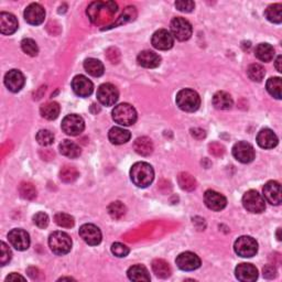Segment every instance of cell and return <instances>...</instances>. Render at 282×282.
Segmentation results:
<instances>
[{
  "label": "cell",
  "instance_id": "cell-51",
  "mask_svg": "<svg viewBox=\"0 0 282 282\" xmlns=\"http://www.w3.org/2000/svg\"><path fill=\"white\" fill-rule=\"evenodd\" d=\"M18 280L24 281L26 279H24V277L18 275V274H11V275H9L6 278V281H18Z\"/></svg>",
  "mask_w": 282,
  "mask_h": 282
},
{
  "label": "cell",
  "instance_id": "cell-42",
  "mask_svg": "<svg viewBox=\"0 0 282 282\" xmlns=\"http://www.w3.org/2000/svg\"><path fill=\"white\" fill-rule=\"evenodd\" d=\"M37 141L40 143L41 146L48 147L53 143L54 141V135L50 131L47 129H42L37 133Z\"/></svg>",
  "mask_w": 282,
  "mask_h": 282
},
{
  "label": "cell",
  "instance_id": "cell-12",
  "mask_svg": "<svg viewBox=\"0 0 282 282\" xmlns=\"http://www.w3.org/2000/svg\"><path fill=\"white\" fill-rule=\"evenodd\" d=\"M175 262L177 267L184 271L196 270L201 267V259L199 258V256L193 254L191 251L182 252V254L176 257Z\"/></svg>",
  "mask_w": 282,
  "mask_h": 282
},
{
  "label": "cell",
  "instance_id": "cell-24",
  "mask_svg": "<svg viewBox=\"0 0 282 282\" xmlns=\"http://www.w3.org/2000/svg\"><path fill=\"white\" fill-rule=\"evenodd\" d=\"M108 138L113 145H123L130 140V132L120 127H113L108 132Z\"/></svg>",
  "mask_w": 282,
  "mask_h": 282
},
{
  "label": "cell",
  "instance_id": "cell-5",
  "mask_svg": "<svg viewBox=\"0 0 282 282\" xmlns=\"http://www.w3.org/2000/svg\"><path fill=\"white\" fill-rule=\"evenodd\" d=\"M242 205L247 211L254 214H260L266 210L265 199L255 190H249L245 193L242 196Z\"/></svg>",
  "mask_w": 282,
  "mask_h": 282
},
{
  "label": "cell",
  "instance_id": "cell-34",
  "mask_svg": "<svg viewBox=\"0 0 282 282\" xmlns=\"http://www.w3.org/2000/svg\"><path fill=\"white\" fill-rule=\"evenodd\" d=\"M177 182H179V185L182 190L184 191H193L195 190L196 187V181L194 179V176L191 175L190 173L182 172L177 176Z\"/></svg>",
  "mask_w": 282,
  "mask_h": 282
},
{
  "label": "cell",
  "instance_id": "cell-21",
  "mask_svg": "<svg viewBox=\"0 0 282 282\" xmlns=\"http://www.w3.org/2000/svg\"><path fill=\"white\" fill-rule=\"evenodd\" d=\"M18 30V20L12 13H0V32L4 36H10Z\"/></svg>",
  "mask_w": 282,
  "mask_h": 282
},
{
  "label": "cell",
  "instance_id": "cell-18",
  "mask_svg": "<svg viewBox=\"0 0 282 282\" xmlns=\"http://www.w3.org/2000/svg\"><path fill=\"white\" fill-rule=\"evenodd\" d=\"M204 202L210 210L215 212H220L222 210H224L227 205L226 197L224 195H222L221 193L213 190H209L205 192Z\"/></svg>",
  "mask_w": 282,
  "mask_h": 282
},
{
  "label": "cell",
  "instance_id": "cell-22",
  "mask_svg": "<svg viewBox=\"0 0 282 282\" xmlns=\"http://www.w3.org/2000/svg\"><path fill=\"white\" fill-rule=\"evenodd\" d=\"M278 141V137H277L276 133L271 129H268V128L260 130L258 136H257V143L264 149H272V148L277 147Z\"/></svg>",
  "mask_w": 282,
  "mask_h": 282
},
{
  "label": "cell",
  "instance_id": "cell-17",
  "mask_svg": "<svg viewBox=\"0 0 282 282\" xmlns=\"http://www.w3.org/2000/svg\"><path fill=\"white\" fill-rule=\"evenodd\" d=\"M72 88L77 96L88 97L92 95L94 91V85L86 76L77 75L73 78Z\"/></svg>",
  "mask_w": 282,
  "mask_h": 282
},
{
  "label": "cell",
  "instance_id": "cell-32",
  "mask_svg": "<svg viewBox=\"0 0 282 282\" xmlns=\"http://www.w3.org/2000/svg\"><path fill=\"white\" fill-rule=\"evenodd\" d=\"M152 270L157 277L167 279L171 276V268L169 264L163 259H155L152 261Z\"/></svg>",
  "mask_w": 282,
  "mask_h": 282
},
{
  "label": "cell",
  "instance_id": "cell-10",
  "mask_svg": "<svg viewBox=\"0 0 282 282\" xmlns=\"http://www.w3.org/2000/svg\"><path fill=\"white\" fill-rule=\"evenodd\" d=\"M232 156L241 163H250L255 159V149L250 143L239 141L232 147Z\"/></svg>",
  "mask_w": 282,
  "mask_h": 282
},
{
  "label": "cell",
  "instance_id": "cell-14",
  "mask_svg": "<svg viewBox=\"0 0 282 282\" xmlns=\"http://www.w3.org/2000/svg\"><path fill=\"white\" fill-rule=\"evenodd\" d=\"M152 46L155 47L158 50L166 51L170 50L174 44V38L168 30L165 29H161V30H158L157 32L153 33L152 39H151Z\"/></svg>",
  "mask_w": 282,
  "mask_h": 282
},
{
  "label": "cell",
  "instance_id": "cell-53",
  "mask_svg": "<svg viewBox=\"0 0 282 282\" xmlns=\"http://www.w3.org/2000/svg\"><path fill=\"white\" fill-rule=\"evenodd\" d=\"M280 231H281V228L278 229V231H277V237H278V240H281V236H280Z\"/></svg>",
  "mask_w": 282,
  "mask_h": 282
},
{
  "label": "cell",
  "instance_id": "cell-23",
  "mask_svg": "<svg viewBox=\"0 0 282 282\" xmlns=\"http://www.w3.org/2000/svg\"><path fill=\"white\" fill-rule=\"evenodd\" d=\"M137 61L139 63V65L147 67V68H156L160 65L161 57L159 54H157L153 51H142L139 53V56L137 57Z\"/></svg>",
  "mask_w": 282,
  "mask_h": 282
},
{
  "label": "cell",
  "instance_id": "cell-25",
  "mask_svg": "<svg viewBox=\"0 0 282 282\" xmlns=\"http://www.w3.org/2000/svg\"><path fill=\"white\" fill-rule=\"evenodd\" d=\"M128 278H129L131 281H136V282H148L150 281V275L149 271L146 268L145 266L141 265H135L130 267L128 269Z\"/></svg>",
  "mask_w": 282,
  "mask_h": 282
},
{
  "label": "cell",
  "instance_id": "cell-20",
  "mask_svg": "<svg viewBox=\"0 0 282 282\" xmlns=\"http://www.w3.org/2000/svg\"><path fill=\"white\" fill-rule=\"evenodd\" d=\"M236 278L242 282H252L258 278V269L251 264H240L235 269Z\"/></svg>",
  "mask_w": 282,
  "mask_h": 282
},
{
  "label": "cell",
  "instance_id": "cell-31",
  "mask_svg": "<svg viewBox=\"0 0 282 282\" xmlns=\"http://www.w3.org/2000/svg\"><path fill=\"white\" fill-rule=\"evenodd\" d=\"M60 152L63 156L71 158V159H75V158H78L81 156L82 151L81 148L78 147L75 142L70 140H64L60 145Z\"/></svg>",
  "mask_w": 282,
  "mask_h": 282
},
{
  "label": "cell",
  "instance_id": "cell-52",
  "mask_svg": "<svg viewBox=\"0 0 282 282\" xmlns=\"http://www.w3.org/2000/svg\"><path fill=\"white\" fill-rule=\"evenodd\" d=\"M281 63H282V56H279L278 57H277V60H276V68H277V71L278 72H282V67H281Z\"/></svg>",
  "mask_w": 282,
  "mask_h": 282
},
{
  "label": "cell",
  "instance_id": "cell-26",
  "mask_svg": "<svg viewBox=\"0 0 282 282\" xmlns=\"http://www.w3.org/2000/svg\"><path fill=\"white\" fill-rule=\"evenodd\" d=\"M232 98L228 93L226 92H217L214 96H213V105L215 108L221 111H227L230 110L232 107Z\"/></svg>",
  "mask_w": 282,
  "mask_h": 282
},
{
  "label": "cell",
  "instance_id": "cell-46",
  "mask_svg": "<svg viewBox=\"0 0 282 282\" xmlns=\"http://www.w3.org/2000/svg\"><path fill=\"white\" fill-rule=\"evenodd\" d=\"M175 7L182 12H191L195 7V3L191 0H180L175 2Z\"/></svg>",
  "mask_w": 282,
  "mask_h": 282
},
{
  "label": "cell",
  "instance_id": "cell-37",
  "mask_svg": "<svg viewBox=\"0 0 282 282\" xmlns=\"http://www.w3.org/2000/svg\"><path fill=\"white\" fill-rule=\"evenodd\" d=\"M108 213H110L112 219L120 220L121 217H123L126 214V206L119 201L113 202L112 204L108 206Z\"/></svg>",
  "mask_w": 282,
  "mask_h": 282
},
{
  "label": "cell",
  "instance_id": "cell-54",
  "mask_svg": "<svg viewBox=\"0 0 282 282\" xmlns=\"http://www.w3.org/2000/svg\"><path fill=\"white\" fill-rule=\"evenodd\" d=\"M60 280H73L72 278H61Z\"/></svg>",
  "mask_w": 282,
  "mask_h": 282
},
{
  "label": "cell",
  "instance_id": "cell-48",
  "mask_svg": "<svg viewBox=\"0 0 282 282\" xmlns=\"http://www.w3.org/2000/svg\"><path fill=\"white\" fill-rule=\"evenodd\" d=\"M210 152L212 153V155H214L216 157H221L224 155V152H225V149H224V147H223L221 143H211L210 145Z\"/></svg>",
  "mask_w": 282,
  "mask_h": 282
},
{
  "label": "cell",
  "instance_id": "cell-50",
  "mask_svg": "<svg viewBox=\"0 0 282 282\" xmlns=\"http://www.w3.org/2000/svg\"><path fill=\"white\" fill-rule=\"evenodd\" d=\"M192 136L196 138V139H203L205 137V131L203 129H200V128H194V129L191 130Z\"/></svg>",
  "mask_w": 282,
  "mask_h": 282
},
{
  "label": "cell",
  "instance_id": "cell-6",
  "mask_svg": "<svg viewBox=\"0 0 282 282\" xmlns=\"http://www.w3.org/2000/svg\"><path fill=\"white\" fill-rule=\"evenodd\" d=\"M234 249L236 254L242 258H250L258 251V244L250 236H241L235 241Z\"/></svg>",
  "mask_w": 282,
  "mask_h": 282
},
{
  "label": "cell",
  "instance_id": "cell-13",
  "mask_svg": "<svg viewBox=\"0 0 282 282\" xmlns=\"http://www.w3.org/2000/svg\"><path fill=\"white\" fill-rule=\"evenodd\" d=\"M80 236L90 246H97L102 241V231L94 224H84L80 228Z\"/></svg>",
  "mask_w": 282,
  "mask_h": 282
},
{
  "label": "cell",
  "instance_id": "cell-9",
  "mask_svg": "<svg viewBox=\"0 0 282 282\" xmlns=\"http://www.w3.org/2000/svg\"><path fill=\"white\" fill-rule=\"evenodd\" d=\"M85 128V122L80 115H67L62 121V130L68 136H78Z\"/></svg>",
  "mask_w": 282,
  "mask_h": 282
},
{
  "label": "cell",
  "instance_id": "cell-38",
  "mask_svg": "<svg viewBox=\"0 0 282 282\" xmlns=\"http://www.w3.org/2000/svg\"><path fill=\"white\" fill-rule=\"evenodd\" d=\"M78 171L74 167L65 166L63 167L60 172V179L65 183H71L75 181L78 177Z\"/></svg>",
  "mask_w": 282,
  "mask_h": 282
},
{
  "label": "cell",
  "instance_id": "cell-15",
  "mask_svg": "<svg viewBox=\"0 0 282 282\" xmlns=\"http://www.w3.org/2000/svg\"><path fill=\"white\" fill-rule=\"evenodd\" d=\"M26 83L23 74L19 70H10L4 75V85L12 93H18L22 90Z\"/></svg>",
  "mask_w": 282,
  "mask_h": 282
},
{
  "label": "cell",
  "instance_id": "cell-8",
  "mask_svg": "<svg viewBox=\"0 0 282 282\" xmlns=\"http://www.w3.org/2000/svg\"><path fill=\"white\" fill-rule=\"evenodd\" d=\"M119 98V92L117 87L111 83H105L98 87L97 100L104 106H113Z\"/></svg>",
  "mask_w": 282,
  "mask_h": 282
},
{
  "label": "cell",
  "instance_id": "cell-28",
  "mask_svg": "<svg viewBox=\"0 0 282 282\" xmlns=\"http://www.w3.org/2000/svg\"><path fill=\"white\" fill-rule=\"evenodd\" d=\"M255 56L262 62H270L275 56V49L268 43H260L255 49Z\"/></svg>",
  "mask_w": 282,
  "mask_h": 282
},
{
  "label": "cell",
  "instance_id": "cell-3",
  "mask_svg": "<svg viewBox=\"0 0 282 282\" xmlns=\"http://www.w3.org/2000/svg\"><path fill=\"white\" fill-rule=\"evenodd\" d=\"M113 119L121 126H131L137 120V112L130 104L122 103L113 108Z\"/></svg>",
  "mask_w": 282,
  "mask_h": 282
},
{
  "label": "cell",
  "instance_id": "cell-16",
  "mask_svg": "<svg viewBox=\"0 0 282 282\" xmlns=\"http://www.w3.org/2000/svg\"><path fill=\"white\" fill-rule=\"evenodd\" d=\"M46 18V11L43 7L39 3H31L24 10V19L28 23L32 26H39L44 21Z\"/></svg>",
  "mask_w": 282,
  "mask_h": 282
},
{
  "label": "cell",
  "instance_id": "cell-30",
  "mask_svg": "<svg viewBox=\"0 0 282 282\" xmlns=\"http://www.w3.org/2000/svg\"><path fill=\"white\" fill-rule=\"evenodd\" d=\"M84 68H85V71L90 74V75L94 77L102 76L104 71H105L103 63L100 60H96V58L93 57L85 60V62H84Z\"/></svg>",
  "mask_w": 282,
  "mask_h": 282
},
{
  "label": "cell",
  "instance_id": "cell-2",
  "mask_svg": "<svg viewBox=\"0 0 282 282\" xmlns=\"http://www.w3.org/2000/svg\"><path fill=\"white\" fill-rule=\"evenodd\" d=\"M176 105L182 111L193 113L200 108L201 97L195 91L184 88L176 94Z\"/></svg>",
  "mask_w": 282,
  "mask_h": 282
},
{
  "label": "cell",
  "instance_id": "cell-43",
  "mask_svg": "<svg viewBox=\"0 0 282 282\" xmlns=\"http://www.w3.org/2000/svg\"><path fill=\"white\" fill-rule=\"evenodd\" d=\"M12 252L10 248L7 246L6 242H0V265L6 266L11 260Z\"/></svg>",
  "mask_w": 282,
  "mask_h": 282
},
{
  "label": "cell",
  "instance_id": "cell-49",
  "mask_svg": "<svg viewBox=\"0 0 282 282\" xmlns=\"http://www.w3.org/2000/svg\"><path fill=\"white\" fill-rule=\"evenodd\" d=\"M262 272H264V277H266L267 279H274V278H276V276H277V270L272 265L265 266Z\"/></svg>",
  "mask_w": 282,
  "mask_h": 282
},
{
  "label": "cell",
  "instance_id": "cell-29",
  "mask_svg": "<svg viewBox=\"0 0 282 282\" xmlns=\"http://www.w3.org/2000/svg\"><path fill=\"white\" fill-rule=\"evenodd\" d=\"M60 105L56 102H49L43 104L40 108V113L43 118H46L48 120H54L56 119L60 115Z\"/></svg>",
  "mask_w": 282,
  "mask_h": 282
},
{
  "label": "cell",
  "instance_id": "cell-1",
  "mask_svg": "<svg viewBox=\"0 0 282 282\" xmlns=\"http://www.w3.org/2000/svg\"><path fill=\"white\" fill-rule=\"evenodd\" d=\"M130 179L138 187H147L155 179V171L149 163L137 162L130 169Z\"/></svg>",
  "mask_w": 282,
  "mask_h": 282
},
{
  "label": "cell",
  "instance_id": "cell-35",
  "mask_svg": "<svg viewBox=\"0 0 282 282\" xmlns=\"http://www.w3.org/2000/svg\"><path fill=\"white\" fill-rule=\"evenodd\" d=\"M267 91L272 97L277 100H281V90H282V81L280 77H271L267 82Z\"/></svg>",
  "mask_w": 282,
  "mask_h": 282
},
{
  "label": "cell",
  "instance_id": "cell-41",
  "mask_svg": "<svg viewBox=\"0 0 282 282\" xmlns=\"http://www.w3.org/2000/svg\"><path fill=\"white\" fill-rule=\"evenodd\" d=\"M21 49L22 51L30 56H37L39 53V48L37 46L36 41L32 39H23L21 41Z\"/></svg>",
  "mask_w": 282,
  "mask_h": 282
},
{
  "label": "cell",
  "instance_id": "cell-27",
  "mask_svg": "<svg viewBox=\"0 0 282 282\" xmlns=\"http://www.w3.org/2000/svg\"><path fill=\"white\" fill-rule=\"evenodd\" d=\"M133 149H135L138 155L148 157L153 152V143L150 138L139 137L133 142Z\"/></svg>",
  "mask_w": 282,
  "mask_h": 282
},
{
  "label": "cell",
  "instance_id": "cell-4",
  "mask_svg": "<svg viewBox=\"0 0 282 282\" xmlns=\"http://www.w3.org/2000/svg\"><path fill=\"white\" fill-rule=\"evenodd\" d=\"M49 246L56 255H66L72 249V239L66 232L54 231L49 238Z\"/></svg>",
  "mask_w": 282,
  "mask_h": 282
},
{
  "label": "cell",
  "instance_id": "cell-40",
  "mask_svg": "<svg viewBox=\"0 0 282 282\" xmlns=\"http://www.w3.org/2000/svg\"><path fill=\"white\" fill-rule=\"evenodd\" d=\"M19 192L24 200H34L37 197V190L31 183H22L19 187Z\"/></svg>",
  "mask_w": 282,
  "mask_h": 282
},
{
  "label": "cell",
  "instance_id": "cell-45",
  "mask_svg": "<svg viewBox=\"0 0 282 282\" xmlns=\"http://www.w3.org/2000/svg\"><path fill=\"white\" fill-rule=\"evenodd\" d=\"M33 223L39 228H47L49 225V216L43 212L37 213V214L33 216Z\"/></svg>",
  "mask_w": 282,
  "mask_h": 282
},
{
  "label": "cell",
  "instance_id": "cell-11",
  "mask_svg": "<svg viewBox=\"0 0 282 282\" xmlns=\"http://www.w3.org/2000/svg\"><path fill=\"white\" fill-rule=\"evenodd\" d=\"M8 239L12 247H14L17 250H27L29 246H30V236L26 230L21 228L12 229L8 234Z\"/></svg>",
  "mask_w": 282,
  "mask_h": 282
},
{
  "label": "cell",
  "instance_id": "cell-36",
  "mask_svg": "<svg viewBox=\"0 0 282 282\" xmlns=\"http://www.w3.org/2000/svg\"><path fill=\"white\" fill-rule=\"evenodd\" d=\"M247 75L254 82H261L266 75L265 67L260 64H251L247 70Z\"/></svg>",
  "mask_w": 282,
  "mask_h": 282
},
{
  "label": "cell",
  "instance_id": "cell-39",
  "mask_svg": "<svg viewBox=\"0 0 282 282\" xmlns=\"http://www.w3.org/2000/svg\"><path fill=\"white\" fill-rule=\"evenodd\" d=\"M54 222L56 223V225L60 227H64V228H71L74 226V219L68 214L65 213H57V214L54 215Z\"/></svg>",
  "mask_w": 282,
  "mask_h": 282
},
{
  "label": "cell",
  "instance_id": "cell-47",
  "mask_svg": "<svg viewBox=\"0 0 282 282\" xmlns=\"http://www.w3.org/2000/svg\"><path fill=\"white\" fill-rule=\"evenodd\" d=\"M106 54H107L108 60H110L112 63H118V62H119V60H120V53H119V51L117 50V49H115V48L108 49Z\"/></svg>",
  "mask_w": 282,
  "mask_h": 282
},
{
  "label": "cell",
  "instance_id": "cell-19",
  "mask_svg": "<svg viewBox=\"0 0 282 282\" xmlns=\"http://www.w3.org/2000/svg\"><path fill=\"white\" fill-rule=\"evenodd\" d=\"M264 196L267 202L272 205H280L281 203V185L277 181H269L264 186Z\"/></svg>",
  "mask_w": 282,
  "mask_h": 282
},
{
  "label": "cell",
  "instance_id": "cell-7",
  "mask_svg": "<svg viewBox=\"0 0 282 282\" xmlns=\"http://www.w3.org/2000/svg\"><path fill=\"white\" fill-rule=\"evenodd\" d=\"M193 29L191 23L186 19L176 17L171 21V34L179 41L189 40L192 36Z\"/></svg>",
  "mask_w": 282,
  "mask_h": 282
},
{
  "label": "cell",
  "instance_id": "cell-44",
  "mask_svg": "<svg viewBox=\"0 0 282 282\" xmlns=\"http://www.w3.org/2000/svg\"><path fill=\"white\" fill-rule=\"evenodd\" d=\"M112 252L118 258H123V257L129 254V248L126 245L121 244V242H115V244L112 245Z\"/></svg>",
  "mask_w": 282,
  "mask_h": 282
},
{
  "label": "cell",
  "instance_id": "cell-33",
  "mask_svg": "<svg viewBox=\"0 0 282 282\" xmlns=\"http://www.w3.org/2000/svg\"><path fill=\"white\" fill-rule=\"evenodd\" d=\"M265 16L272 23H281L282 21V4L275 3L266 9Z\"/></svg>",
  "mask_w": 282,
  "mask_h": 282
}]
</instances>
